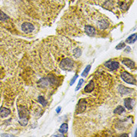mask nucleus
Masks as SVG:
<instances>
[{
	"label": "nucleus",
	"mask_w": 137,
	"mask_h": 137,
	"mask_svg": "<svg viewBox=\"0 0 137 137\" xmlns=\"http://www.w3.org/2000/svg\"><path fill=\"white\" fill-rule=\"evenodd\" d=\"M18 113L20 118V124L22 126H26L28 123L29 112L25 106H18Z\"/></svg>",
	"instance_id": "obj_1"
},
{
	"label": "nucleus",
	"mask_w": 137,
	"mask_h": 137,
	"mask_svg": "<svg viewBox=\"0 0 137 137\" xmlns=\"http://www.w3.org/2000/svg\"><path fill=\"white\" fill-rule=\"evenodd\" d=\"M121 77L125 82H127L128 84H131V85L136 84V79L133 77V75H131L130 73H129L127 71L122 72L121 74Z\"/></svg>",
	"instance_id": "obj_2"
},
{
	"label": "nucleus",
	"mask_w": 137,
	"mask_h": 137,
	"mask_svg": "<svg viewBox=\"0 0 137 137\" xmlns=\"http://www.w3.org/2000/svg\"><path fill=\"white\" fill-rule=\"evenodd\" d=\"M73 65H74L73 61L70 59L67 58V59H64L61 62V63L59 65V67L63 70H70L73 68Z\"/></svg>",
	"instance_id": "obj_3"
},
{
	"label": "nucleus",
	"mask_w": 137,
	"mask_h": 137,
	"mask_svg": "<svg viewBox=\"0 0 137 137\" xmlns=\"http://www.w3.org/2000/svg\"><path fill=\"white\" fill-rule=\"evenodd\" d=\"M86 106H87V101L85 99H80L76 107V113L81 114L84 112L86 110Z\"/></svg>",
	"instance_id": "obj_4"
},
{
	"label": "nucleus",
	"mask_w": 137,
	"mask_h": 137,
	"mask_svg": "<svg viewBox=\"0 0 137 137\" xmlns=\"http://www.w3.org/2000/svg\"><path fill=\"white\" fill-rule=\"evenodd\" d=\"M104 66L109 69L111 71H113L119 68V63L115 61H109L104 63Z\"/></svg>",
	"instance_id": "obj_5"
},
{
	"label": "nucleus",
	"mask_w": 137,
	"mask_h": 137,
	"mask_svg": "<svg viewBox=\"0 0 137 137\" xmlns=\"http://www.w3.org/2000/svg\"><path fill=\"white\" fill-rule=\"evenodd\" d=\"M21 29H22V30H23L24 32H26V33H30V32H32L34 31L35 26H34L32 23H26H26H24L22 24Z\"/></svg>",
	"instance_id": "obj_6"
},
{
	"label": "nucleus",
	"mask_w": 137,
	"mask_h": 137,
	"mask_svg": "<svg viewBox=\"0 0 137 137\" xmlns=\"http://www.w3.org/2000/svg\"><path fill=\"white\" fill-rule=\"evenodd\" d=\"M124 104L126 109H127L128 110H131L135 104V100L132 98H125L124 100Z\"/></svg>",
	"instance_id": "obj_7"
},
{
	"label": "nucleus",
	"mask_w": 137,
	"mask_h": 137,
	"mask_svg": "<svg viewBox=\"0 0 137 137\" xmlns=\"http://www.w3.org/2000/svg\"><path fill=\"white\" fill-rule=\"evenodd\" d=\"M85 32L87 34V35L90 37H93L96 35V29L94 27L91 26H86L85 27Z\"/></svg>",
	"instance_id": "obj_8"
},
{
	"label": "nucleus",
	"mask_w": 137,
	"mask_h": 137,
	"mask_svg": "<svg viewBox=\"0 0 137 137\" xmlns=\"http://www.w3.org/2000/svg\"><path fill=\"white\" fill-rule=\"evenodd\" d=\"M122 63L131 70L136 68V63L129 59H124L122 60Z\"/></svg>",
	"instance_id": "obj_9"
},
{
	"label": "nucleus",
	"mask_w": 137,
	"mask_h": 137,
	"mask_svg": "<svg viewBox=\"0 0 137 137\" xmlns=\"http://www.w3.org/2000/svg\"><path fill=\"white\" fill-rule=\"evenodd\" d=\"M118 91L120 94H130L131 92L133 91V89L132 88H127L124 85H119L118 87Z\"/></svg>",
	"instance_id": "obj_10"
},
{
	"label": "nucleus",
	"mask_w": 137,
	"mask_h": 137,
	"mask_svg": "<svg viewBox=\"0 0 137 137\" xmlns=\"http://www.w3.org/2000/svg\"><path fill=\"white\" fill-rule=\"evenodd\" d=\"M38 85L41 88H46V87H47V86L50 85V82H49L47 77L41 78V79L38 81Z\"/></svg>",
	"instance_id": "obj_11"
},
{
	"label": "nucleus",
	"mask_w": 137,
	"mask_h": 137,
	"mask_svg": "<svg viewBox=\"0 0 137 137\" xmlns=\"http://www.w3.org/2000/svg\"><path fill=\"white\" fill-rule=\"evenodd\" d=\"M11 113V110L5 107H2L0 109V118H5L8 116Z\"/></svg>",
	"instance_id": "obj_12"
},
{
	"label": "nucleus",
	"mask_w": 137,
	"mask_h": 137,
	"mask_svg": "<svg viewBox=\"0 0 137 137\" xmlns=\"http://www.w3.org/2000/svg\"><path fill=\"white\" fill-rule=\"evenodd\" d=\"M97 26H98V27H99L100 29H106V28L109 27V22H108L107 20H100V21H99V22L97 23Z\"/></svg>",
	"instance_id": "obj_13"
},
{
	"label": "nucleus",
	"mask_w": 137,
	"mask_h": 137,
	"mask_svg": "<svg viewBox=\"0 0 137 137\" xmlns=\"http://www.w3.org/2000/svg\"><path fill=\"white\" fill-rule=\"evenodd\" d=\"M94 88V84L93 82V81H91L84 88V91L86 92V93H91V91H93Z\"/></svg>",
	"instance_id": "obj_14"
},
{
	"label": "nucleus",
	"mask_w": 137,
	"mask_h": 137,
	"mask_svg": "<svg viewBox=\"0 0 137 137\" xmlns=\"http://www.w3.org/2000/svg\"><path fill=\"white\" fill-rule=\"evenodd\" d=\"M136 38H137V35L136 33L135 34H133L132 35H130V37H128L127 39H126V43L127 44H133L136 41Z\"/></svg>",
	"instance_id": "obj_15"
},
{
	"label": "nucleus",
	"mask_w": 137,
	"mask_h": 137,
	"mask_svg": "<svg viewBox=\"0 0 137 137\" xmlns=\"http://www.w3.org/2000/svg\"><path fill=\"white\" fill-rule=\"evenodd\" d=\"M125 112V108L123 107L122 106H118L117 108L115 109L114 110V113L115 114H117V115H121L123 112Z\"/></svg>",
	"instance_id": "obj_16"
},
{
	"label": "nucleus",
	"mask_w": 137,
	"mask_h": 137,
	"mask_svg": "<svg viewBox=\"0 0 137 137\" xmlns=\"http://www.w3.org/2000/svg\"><path fill=\"white\" fill-rule=\"evenodd\" d=\"M68 124L65 123V124H62L61 125V127H60V128H59V132L61 133L64 134V133H65L68 132Z\"/></svg>",
	"instance_id": "obj_17"
},
{
	"label": "nucleus",
	"mask_w": 137,
	"mask_h": 137,
	"mask_svg": "<svg viewBox=\"0 0 137 137\" xmlns=\"http://www.w3.org/2000/svg\"><path fill=\"white\" fill-rule=\"evenodd\" d=\"M47 79H48V80H49V82H50V84H51V85H55V84L57 83V79H56V76H53V74H50V75L47 76Z\"/></svg>",
	"instance_id": "obj_18"
},
{
	"label": "nucleus",
	"mask_w": 137,
	"mask_h": 137,
	"mask_svg": "<svg viewBox=\"0 0 137 137\" xmlns=\"http://www.w3.org/2000/svg\"><path fill=\"white\" fill-rule=\"evenodd\" d=\"M38 101L39 102V103H41L43 106H46L47 105V101L45 100V98L43 96H39L38 98Z\"/></svg>",
	"instance_id": "obj_19"
},
{
	"label": "nucleus",
	"mask_w": 137,
	"mask_h": 137,
	"mask_svg": "<svg viewBox=\"0 0 137 137\" xmlns=\"http://www.w3.org/2000/svg\"><path fill=\"white\" fill-rule=\"evenodd\" d=\"M81 55H82V50L80 48L77 47L73 50V56L75 58H79V57H80Z\"/></svg>",
	"instance_id": "obj_20"
},
{
	"label": "nucleus",
	"mask_w": 137,
	"mask_h": 137,
	"mask_svg": "<svg viewBox=\"0 0 137 137\" xmlns=\"http://www.w3.org/2000/svg\"><path fill=\"white\" fill-rule=\"evenodd\" d=\"M91 66L90 65H88L85 70H84V71L82 73V74H81V76H83V77H85V76H87V75L88 74V73H89V71H90V70H91Z\"/></svg>",
	"instance_id": "obj_21"
},
{
	"label": "nucleus",
	"mask_w": 137,
	"mask_h": 137,
	"mask_svg": "<svg viewBox=\"0 0 137 137\" xmlns=\"http://www.w3.org/2000/svg\"><path fill=\"white\" fill-rule=\"evenodd\" d=\"M9 19V17L8 15H6L4 12H2L1 10H0V20H8Z\"/></svg>",
	"instance_id": "obj_22"
},
{
	"label": "nucleus",
	"mask_w": 137,
	"mask_h": 137,
	"mask_svg": "<svg viewBox=\"0 0 137 137\" xmlns=\"http://www.w3.org/2000/svg\"><path fill=\"white\" fill-rule=\"evenodd\" d=\"M125 47H126V45H125V43H124V42H121V43L118 44V45H117V46H116L115 49H116V50H121V49L124 48Z\"/></svg>",
	"instance_id": "obj_23"
},
{
	"label": "nucleus",
	"mask_w": 137,
	"mask_h": 137,
	"mask_svg": "<svg viewBox=\"0 0 137 137\" xmlns=\"http://www.w3.org/2000/svg\"><path fill=\"white\" fill-rule=\"evenodd\" d=\"M83 82H84V79H79V83H78V85H77V86H76V89H75V90H76V91H78V90L81 88V86L82 85Z\"/></svg>",
	"instance_id": "obj_24"
},
{
	"label": "nucleus",
	"mask_w": 137,
	"mask_h": 137,
	"mask_svg": "<svg viewBox=\"0 0 137 137\" xmlns=\"http://www.w3.org/2000/svg\"><path fill=\"white\" fill-rule=\"evenodd\" d=\"M77 77H78V75H75V76L72 78V79L70 80V85H73V83L75 82V81H76V79H77Z\"/></svg>",
	"instance_id": "obj_25"
},
{
	"label": "nucleus",
	"mask_w": 137,
	"mask_h": 137,
	"mask_svg": "<svg viewBox=\"0 0 137 137\" xmlns=\"http://www.w3.org/2000/svg\"><path fill=\"white\" fill-rule=\"evenodd\" d=\"M130 50H131V49H130V47H126V49H125V50H124V51H125V52H126V53H129V52H130Z\"/></svg>",
	"instance_id": "obj_26"
},
{
	"label": "nucleus",
	"mask_w": 137,
	"mask_h": 137,
	"mask_svg": "<svg viewBox=\"0 0 137 137\" xmlns=\"http://www.w3.org/2000/svg\"><path fill=\"white\" fill-rule=\"evenodd\" d=\"M61 109H62V107H61V106H59V107L56 109V112H57V113H59L60 111H61Z\"/></svg>",
	"instance_id": "obj_27"
},
{
	"label": "nucleus",
	"mask_w": 137,
	"mask_h": 137,
	"mask_svg": "<svg viewBox=\"0 0 137 137\" xmlns=\"http://www.w3.org/2000/svg\"><path fill=\"white\" fill-rule=\"evenodd\" d=\"M53 136H64V135H60V134H58V135H53Z\"/></svg>",
	"instance_id": "obj_28"
},
{
	"label": "nucleus",
	"mask_w": 137,
	"mask_h": 137,
	"mask_svg": "<svg viewBox=\"0 0 137 137\" xmlns=\"http://www.w3.org/2000/svg\"><path fill=\"white\" fill-rule=\"evenodd\" d=\"M120 136H126V137H128L127 136V134H122V135H121Z\"/></svg>",
	"instance_id": "obj_29"
}]
</instances>
